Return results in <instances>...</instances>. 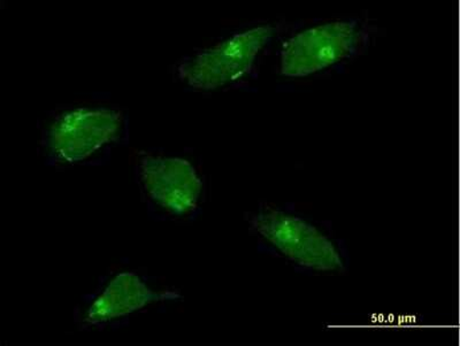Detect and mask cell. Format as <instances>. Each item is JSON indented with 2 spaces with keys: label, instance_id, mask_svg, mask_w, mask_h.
I'll list each match as a JSON object with an SVG mask.
<instances>
[{
  "label": "cell",
  "instance_id": "cell-1",
  "mask_svg": "<svg viewBox=\"0 0 460 346\" xmlns=\"http://www.w3.org/2000/svg\"><path fill=\"white\" fill-rule=\"evenodd\" d=\"M253 232L287 262L314 273H342L340 245L314 222L286 209L265 206L250 219Z\"/></svg>",
  "mask_w": 460,
  "mask_h": 346
},
{
  "label": "cell",
  "instance_id": "cell-2",
  "mask_svg": "<svg viewBox=\"0 0 460 346\" xmlns=\"http://www.w3.org/2000/svg\"><path fill=\"white\" fill-rule=\"evenodd\" d=\"M274 32L270 26L237 32L184 59L178 68L179 77L190 88L203 92L236 84L252 71L258 57L272 42Z\"/></svg>",
  "mask_w": 460,
  "mask_h": 346
},
{
  "label": "cell",
  "instance_id": "cell-3",
  "mask_svg": "<svg viewBox=\"0 0 460 346\" xmlns=\"http://www.w3.org/2000/svg\"><path fill=\"white\" fill-rule=\"evenodd\" d=\"M365 42V32L356 20H336L304 29L283 44L280 73L287 77H306L326 71L356 55Z\"/></svg>",
  "mask_w": 460,
  "mask_h": 346
},
{
  "label": "cell",
  "instance_id": "cell-4",
  "mask_svg": "<svg viewBox=\"0 0 460 346\" xmlns=\"http://www.w3.org/2000/svg\"><path fill=\"white\" fill-rule=\"evenodd\" d=\"M123 127L120 111L110 107H80L56 119L47 133L49 154L58 162H84L117 141Z\"/></svg>",
  "mask_w": 460,
  "mask_h": 346
},
{
  "label": "cell",
  "instance_id": "cell-5",
  "mask_svg": "<svg viewBox=\"0 0 460 346\" xmlns=\"http://www.w3.org/2000/svg\"><path fill=\"white\" fill-rule=\"evenodd\" d=\"M138 179L149 200L174 217L196 211L203 195V181L191 163L179 156L144 155Z\"/></svg>",
  "mask_w": 460,
  "mask_h": 346
},
{
  "label": "cell",
  "instance_id": "cell-6",
  "mask_svg": "<svg viewBox=\"0 0 460 346\" xmlns=\"http://www.w3.org/2000/svg\"><path fill=\"white\" fill-rule=\"evenodd\" d=\"M178 296L174 291L152 290L138 275L123 271L115 275L89 305L84 323L93 327L106 324Z\"/></svg>",
  "mask_w": 460,
  "mask_h": 346
}]
</instances>
